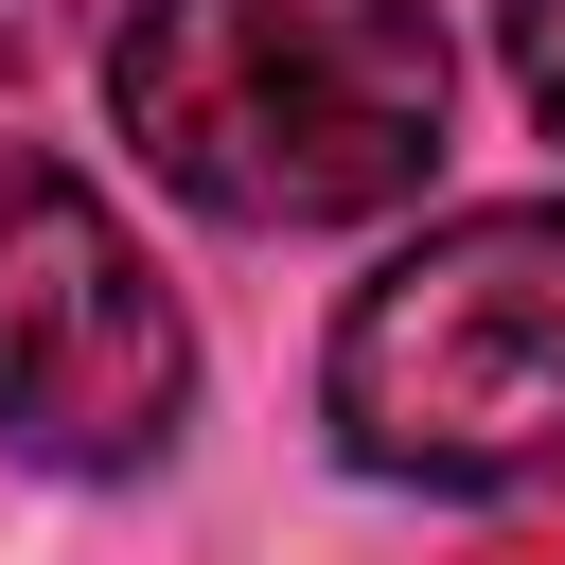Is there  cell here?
I'll return each mask as SVG.
<instances>
[{"label":"cell","mask_w":565,"mask_h":565,"mask_svg":"<svg viewBox=\"0 0 565 565\" xmlns=\"http://www.w3.org/2000/svg\"><path fill=\"white\" fill-rule=\"evenodd\" d=\"M106 106L212 230H353L424 194L459 53L424 0H124Z\"/></svg>","instance_id":"cell-1"},{"label":"cell","mask_w":565,"mask_h":565,"mask_svg":"<svg viewBox=\"0 0 565 565\" xmlns=\"http://www.w3.org/2000/svg\"><path fill=\"white\" fill-rule=\"evenodd\" d=\"M318 406L406 494L565 477V194H494V212H441L424 247H388L335 318Z\"/></svg>","instance_id":"cell-2"},{"label":"cell","mask_w":565,"mask_h":565,"mask_svg":"<svg viewBox=\"0 0 565 565\" xmlns=\"http://www.w3.org/2000/svg\"><path fill=\"white\" fill-rule=\"evenodd\" d=\"M194 406V318L71 159H0V459L141 477Z\"/></svg>","instance_id":"cell-3"},{"label":"cell","mask_w":565,"mask_h":565,"mask_svg":"<svg viewBox=\"0 0 565 565\" xmlns=\"http://www.w3.org/2000/svg\"><path fill=\"white\" fill-rule=\"evenodd\" d=\"M494 35H512V88L565 124V0H494Z\"/></svg>","instance_id":"cell-4"},{"label":"cell","mask_w":565,"mask_h":565,"mask_svg":"<svg viewBox=\"0 0 565 565\" xmlns=\"http://www.w3.org/2000/svg\"><path fill=\"white\" fill-rule=\"evenodd\" d=\"M18 35H35V0H0V53H18Z\"/></svg>","instance_id":"cell-5"}]
</instances>
